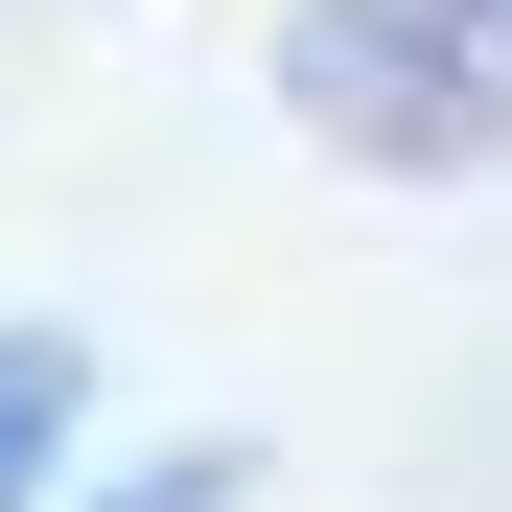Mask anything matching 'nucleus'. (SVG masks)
<instances>
[{"instance_id": "nucleus-1", "label": "nucleus", "mask_w": 512, "mask_h": 512, "mask_svg": "<svg viewBox=\"0 0 512 512\" xmlns=\"http://www.w3.org/2000/svg\"><path fill=\"white\" fill-rule=\"evenodd\" d=\"M280 94L303 140L396 163V187H466V163H512V0H303Z\"/></svg>"}, {"instance_id": "nucleus-2", "label": "nucleus", "mask_w": 512, "mask_h": 512, "mask_svg": "<svg viewBox=\"0 0 512 512\" xmlns=\"http://www.w3.org/2000/svg\"><path fill=\"white\" fill-rule=\"evenodd\" d=\"M70 466V350H47V326H0V512H24Z\"/></svg>"}, {"instance_id": "nucleus-3", "label": "nucleus", "mask_w": 512, "mask_h": 512, "mask_svg": "<svg viewBox=\"0 0 512 512\" xmlns=\"http://www.w3.org/2000/svg\"><path fill=\"white\" fill-rule=\"evenodd\" d=\"M233 489H256V466H233V443H163V466H140V489H117V512H233Z\"/></svg>"}]
</instances>
